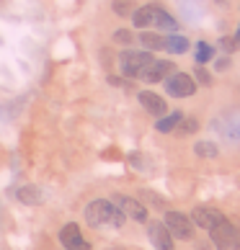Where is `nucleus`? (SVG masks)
Here are the masks:
<instances>
[{"mask_svg": "<svg viewBox=\"0 0 240 250\" xmlns=\"http://www.w3.org/2000/svg\"><path fill=\"white\" fill-rule=\"evenodd\" d=\"M124 219H127L124 211L119 209L116 204L106 201V199L90 201L88 209H86V222H88L90 227H106V225L109 227H122Z\"/></svg>", "mask_w": 240, "mask_h": 250, "instance_id": "obj_1", "label": "nucleus"}, {"mask_svg": "<svg viewBox=\"0 0 240 250\" xmlns=\"http://www.w3.org/2000/svg\"><path fill=\"white\" fill-rule=\"evenodd\" d=\"M209 235L217 250H240V227L233 225L230 219H222L219 225H215L209 229Z\"/></svg>", "mask_w": 240, "mask_h": 250, "instance_id": "obj_2", "label": "nucleus"}, {"mask_svg": "<svg viewBox=\"0 0 240 250\" xmlns=\"http://www.w3.org/2000/svg\"><path fill=\"white\" fill-rule=\"evenodd\" d=\"M153 62V54L150 52H134V49H127L122 52V57H119V67H122V72L127 78H137L142 72L145 64H150Z\"/></svg>", "mask_w": 240, "mask_h": 250, "instance_id": "obj_3", "label": "nucleus"}, {"mask_svg": "<svg viewBox=\"0 0 240 250\" xmlns=\"http://www.w3.org/2000/svg\"><path fill=\"white\" fill-rule=\"evenodd\" d=\"M163 225L171 232V237H178V240H191L194 237V222L186 214H181V211H165Z\"/></svg>", "mask_w": 240, "mask_h": 250, "instance_id": "obj_4", "label": "nucleus"}, {"mask_svg": "<svg viewBox=\"0 0 240 250\" xmlns=\"http://www.w3.org/2000/svg\"><path fill=\"white\" fill-rule=\"evenodd\" d=\"M165 90H168V96L173 98H186V96H194L196 93V80L186 72H171L168 78H165Z\"/></svg>", "mask_w": 240, "mask_h": 250, "instance_id": "obj_5", "label": "nucleus"}, {"mask_svg": "<svg viewBox=\"0 0 240 250\" xmlns=\"http://www.w3.org/2000/svg\"><path fill=\"white\" fill-rule=\"evenodd\" d=\"M176 70V64L168 62V60H153L150 64H145L142 72L137 78H142L145 83H158V80H165L171 72Z\"/></svg>", "mask_w": 240, "mask_h": 250, "instance_id": "obj_6", "label": "nucleus"}, {"mask_svg": "<svg viewBox=\"0 0 240 250\" xmlns=\"http://www.w3.org/2000/svg\"><path fill=\"white\" fill-rule=\"evenodd\" d=\"M60 243L67 248V250H90V245L83 240L80 235V227L75 225V222H70V225H65L62 227V232H60Z\"/></svg>", "mask_w": 240, "mask_h": 250, "instance_id": "obj_7", "label": "nucleus"}, {"mask_svg": "<svg viewBox=\"0 0 240 250\" xmlns=\"http://www.w3.org/2000/svg\"><path fill=\"white\" fill-rule=\"evenodd\" d=\"M147 235H150V243L155 245V250H173V237L165 229L163 222H150L147 225Z\"/></svg>", "mask_w": 240, "mask_h": 250, "instance_id": "obj_8", "label": "nucleus"}, {"mask_svg": "<svg viewBox=\"0 0 240 250\" xmlns=\"http://www.w3.org/2000/svg\"><path fill=\"white\" fill-rule=\"evenodd\" d=\"M225 217L219 214L217 209H209V207H196L194 209V214H191V222L196 227H201V229H212L215 225H219Z\"/></svg>", "mask_w": 240, "mask_h": 250, "instance_id": "obj_9", "label": "nucleus"}, {"mask_svg": "<svg viewBox=\"0 0 240 250\" xmlns=\"http://www.w3.org/2000/svg\"><path fill=\"white\" fill-rule=\"evenodd\" d=\"M147 16H150V26H155V29H168V31L178 29L176 18L171 13H165L160 5H147Z\"/></svg>", "mask_w": 240, "mask_h": 250, "instance_id": "obj_10", "label": "nucleus"}, {"mask_svg": "<svg viewBox=\"0 0 240 250\" xmlns=\"http://www.w3.org/2000/svg\"><path fill=\"white\" fill-rule=\"evenodd\" d=\"M116 207L122 209L127 217H132V219H137V222H147V209H145L137 199H132V196H119V199H116Z\"/></svg>", "mask_w": 240, "mask_h": 250, "instance_id": "obj_11", "label": "nucleus"}, {"mask_svg": "<svg viewBox=\"0 0 240 250\" xmlns=\"http://www.w3.org/2000/svg\"><path fill=\"white\" fill-rule=\"evenodd\" d=\"M140 104L145 106L147 114L165 116V101H163L158 93H153V90H142V93H140Z\"/></svg>", "mask_w": 240, "mask_h": 250, "instance_id": "obj_12", "label": "nucleus"}, {"mask_svg": "<svg viewBox=\"0 0 240 250\" xmlns=\"http://www.w3.org/2000/svg\"><path fill=\"white\" fill-rule=\"evenodd\" d=\"M140 42L145 44V49H147V52H158V49H165V39H163L160 34H155V31H142Z\"/></svg>", "mask_w": 240, "mask_h": 250, "instance_id": "obj_13", "label": "nucleus"}, {"mask_svg": "<svg viewBox=\"0 0 240 250\" xmlns=\"http://www.w3.org/2000/svg\"><path fill=\"white\" fill-rule=\"evenodd\" d=\"M165 49H168L171 54H183L189 49V42H186V36H178V34H171V36H165Z\"/></svg>", "mask_w": 240, "mask_h": 250, "instance_id": "obj_14", "label": "nucleus"}, {"mask_svg": "<svg viewBox=\"0 0 240 250\" xmlns=\"http://www.w3.org/2000/svg\"><path fill=\"white\" fill-rule=\"evenodd\" d=\"M181 119H183V114H178V111H176V114H165V116L158 119L155 129H158V132H173V129L181 124Z\"/></svg>", "mask_w": 240, "mask_h": 250, "instance_id": "obj_15", "label": "nucleus"}, {"mask_svg": "<svg viewBox=\"0 0 240 250\" xmlns=\"http://www.w3.org/2000/svg\"><path fill=\"white\" fill-rule=\"evenodd\" d=\"M16 196L21 199L23 204H31V207H34V204H39V201H42V193L36 191L34 186H23V188H18V193H16Z\"/></svg>", "mask_w": 240, "mask_h": 250, "instance_id": "obj_16", "label": "nucleus"}, {"mask_svg": "<svg viewBox=\"0 0 240 250\" xmlns=\"http://www.w3.org/2000/svg\"><path fill=\"white\" fill-rule=\"evenodd\" d=\"M132 21H134L137 29H142V31H145V29H150V16H147V5L132 13Z\"/></svg>", "mask_w": 240, "mask_h": 250, "instance_id": "obj_17", "label": "nucleus"}, {"mask_svg": "<svg viewBox=\"0 0 240 250\" xmlns=\"http://www.w3.org/2000/svg\"><path fill=\"white\" fill-rule=\"evenodd\" d=\"M212 54H215V49H212L207 42H199V44H196V62H199V64L209 62V60H212Z\"/></svg>", "mask_w": 240, "mask_h": 250, "instance_id": "obj_18", "label": "nucleus"}, {"mask_svg": "<svg viewBox=\"0 0 240 250\" xmlns=\"http://www.w3.org/2000/svg\"><path fill=\"white\" fill-rule=\"evenodd\" d=\"M194 152H196L199 157H215V155H217V147L212 145V142H196Z\"/></svg>", "mask_w": 240, "mask_h": 250, "instance_id": "obj_19", "label": "nucleus"}, {"mask_svg": "<svg viewBox=\"0 0 240 250\" xmlns=\"http://www.w3.org/2000/svg\"><path fill=\"white\" fill-rule=\"evenodd\" d=\"M114 13L116 16H129L132 13V0H114Z\"/></svg>", "mask_w": 240, "mask_h": 250, "instance_id": "obj_20", "label": "nucleus"}, {"mask_svg": "<svg viewBox=\"0 0 240 250\" xmlns=\"http://www.w3.org/2000/svg\"><path fill=\"white\" fill-rule=\"evenodd\" d=\"M181 126H183V132H186V134H194V132H196V129H199V122H196V119H186V122H183V119H181Z\"/></svg>", "mask_w": 240, "mask_h": 250, "instance_id": "obj_21", "label": "nucleus"}, {"mask_svg": "<svg viewBox=\"0 0 240 250\" xmlns=\"http://www.w3.org/2000/svg\"><path fill=\"white\" fill-rule=\"evenodd\" d=\"M194 80H199L201 85H209V72L199 67V70H196V78H194Z\"/></svg>", "mask_w": 240, "mask_h": 250, "instance_id": "obj_22", "label": "nucleus"}, {"mask_svg": "<svg viewBox=\"0 0 240 250\" xmlns=\"http://www.w3.org/2000/svg\"><path fill=\"white\" fill-rule=\"evenodd\" d=\"M114 39H116V42L129 44V42H132V34H129V31H116V34H114Z\"/></svg>", "mask_w": 240, "mask_h": 250, "instance_id": "obj_23", "label": "nucleus"}, {"mask_svg": "<svg viewBox=\"0 0 240 250\" xmlns=\"http://www.w3.org/2000/svg\"><path fill=\"white\" fill-rule=\"evenodd\" d=\"M219 47H222L225 52H233L235 49V42L233 39H222V42H219Z\"/></svg>", "mask_w": 240, "mask_h": 250, "instance_id": "obj_24", "label": "nucleus"}, {"mask_svg": "<svg viewBox=\"0 0 240 250\" xmlns=\"http://www.w3.org/2000/svg\"><path fill=\"white\" fill-rule=\"evenodd\" d=\"M227 64H230V60H219V62H217V70H225Z\"/></svg>", "mask_w": 240, "mask_h": 250, "instance_id": "obj_25", "label": "nucleus"}, {"mask_svg": "<svg viewBox=\"0 0 240 250\" xmlns=\"http://www.w3.org/2000/svg\"><path fill=\"white\" fill-rule=\"evenodd\" d=\"M235 44H240V29H238V34H235Z\"/></svg>", "mask_w": 240, "mask_h": 250, "instance_id": "obj_26", "label": "nucleus"}]
</instances>
